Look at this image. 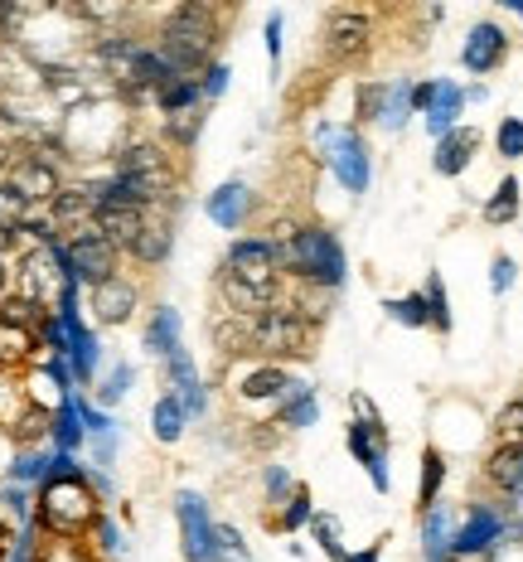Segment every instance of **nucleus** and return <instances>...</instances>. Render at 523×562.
I'll return each instance as SVG.
<instances>
[{"label":"nucleus","instance_id":"obj_8","mask_svg":"<svg viewBox=\"0 0 523 562\" xmlns=\"http://www.w3.org/2000/svg\"><path fill=\"white\" fill-rule=\"evenodd\" d=\"M374 49V20L359 15V10H334L325 20V58L330 64H359Z\"/></svg>","mask_w":523,"mask_h":562},{"label":"nucleus","instance_id":"obj_39","mask_svg":"<svg viewBox=\"0 0 523 562\" xmlns=\"http://www.w3.org/2000/svg\"><path fill=\"white\" fill-rule=\"evenodd\" d=\"M310 533H316V543H320V553H325V558H334V562L344 558L340 519H330V514H316V519H310Z\"/></svg>","mask_w":523,"mask_h":562},{"label":"nucleus","instance_id":"obj_12","mask_svg":"<svg viewBox=\"0 0 523 562\" xmlns=\"http://www.w3.org/2000/svg\"><path fill=\"white\" fill-rule=\"evenodd\" d=\"M504 538V519H499L494 509H470V519L456 529V543H451V553L456 558H485L490 548Z\"/></svg>","mask_w":523,"mask_h":562},{"label":"nucleus","instance_id":"obj_1","mask_svg":"<svg viewBox=\"0 0 523 562\" xmlns=\"http://www.w3.org/2000/svg\"><path fill=\"white\" fill-rule=\"evenodd\" d=\"M316 330L296 306H266L258 315H232L228 325H218V345L228 355H266V359H291V355H310Z\"/></svg>","mask_w":523,"mask_h":562},{"label":"nucleus","instance_id":"obj_7","mask_svg":"<svg viewBox=\"0 0 523 562\" xmlns=\"http://www.w3.org/2000/svg\"><path fill=\"white\" fill-rule=\"evenodd\" d=\"M174 524H180L184 562H214V514L200 490H180L174 495Z\"/></svg>","mask_w":523,"mask_h":562},{"label":"nucleus","instance_id":"obj_31","mask_svg":"<svg viewBox=\"0 0 523 562\" xmlns=\"http://www.w3.org/2000/svg\"><path fill=\"white\" fill-rule=\"evenodd\" d=\"M316 519V505H310V485H291V495L282 499V514H276V529L282 533H296Z\"/></svg>","mask_w":523,"mask_h":562},{"label":"nucleus","instance_id":"obj_49","mask_svg":"<svg viewBox=\"0 0 523 562\" xmlns=\"http://www.w3.org/2000/svg\"><path fill=\"white\" fill-rule=\"evenodd\" d=\"M349 403H354V417H359V427H374V431H383V413H378L374 403H368L364 393H354V397H349Z\"/></svg>","mask_w":523,"mask_h":562},{"label":"nucleus","instance_id":"obj_38","mask_svg":"<svg viewBox=\"0 0 523 562\" xmlns=\"http://www.w3.org/2000/svg\"><path fill=\"white\" fill-rule=\"evenodd\" d=\"M514 214H519V180H499L494 199L485 204V218H490V224H509Z\"/></svg>","mask_w":523,"mask_h":562},{"label":"nucleus","instance_id":"obj_13","mask_svg":"<svg viewBox=\"0 0 523 562\" xmlns=\"http://www.w3.org/2000/svg\"><path fill=\"white\" fill-rule=\"evenodd\" d=\"M166 389H170V397H180L184 403V413L190 417H200L204 413V383H200V369H194V359H190V349H174V355L166 359Z\"/></svg>","mask_w":523,"mask_h":562},{"label":"nucleus","instance_id":"obj_53","mask_svg":"<svg viewBox=\"0 0 523 562\" xmlns=\"http://www.w3.org/2000/svg\"><path fill=\"white\" fill-rule=\"evenodd\" d=\"M340 562H383V558H378V543H374V548H359V553H344Z\"/></svg>","mask_w":523,"mask_h":562},{"label":"nucleus","instance_id":"obj_58","mask_svg":"<svg viewBox=\"0 0 523 562\" xmlns=\"http://www.w3.org/2000/svg\"><path fill=\"white\" fill-rule=\"evenodd\" d=\"M514 10H519V15H523V0H514Z\"/></svg>","mask_w":523,"mask_h":562},{"label":"nucleus","instance_id":"obj_28","mask_svg":"<svg viewBox=\"0 0 523 562\" xmlns=\"http://www.w3.org/2000/svg\"><path fill=\"white\" fill-rule=\"evenodd\" d=\"M156 108L166 112V116H180V112H194V108H204L200 78H170V83L156 92Z\"/></svg>","mask_w":523,"mask_h":562},{"label":"nucleus","instance_id":"obj_30","mask_svg":"<svg viewBox=\"0 0 523 562\" xmlns=\"http://www.w3.org/2000/svg\"><path fill=\"white\" fill-rule=\"evenodd\" d=\"M88 548H92L98 558H122V553H126V533H122V524H116L107 509H102L98 519H92V529H88Z\"/></svg>","mask_w":523,"mask_h":562},{"label":"nucleus","instance_id":"obj_15","mask_svg":"<svg viewBox=\"0 0 523 562\" xmlns=\"http://www.w3.org/2000/svg\"><path fill=\"white\" fill-rule=\"evenodd\" d=\"M49 218H54V228L58 233H83L92 228V218H98V204H92V194H88V184H64L58 190V199L49 204Z\"/></svg>","mask_w":523,"mask_h":562},{"label":"nucleus","instance_id":"obj_23","mask_svg":"<svg viewBox=\"0 0 523 562\" xmlns=\"http://www.w3.org/2000/svg\"><path fill=\"white\" fill-rule=\"evenodd\" d=\"M44 475H49V451L44 447H15L10 451V465H5V480L10 485H44Z\"/></svg>","mask_w":523,"mask_h":562},{"label":"nucleus","instance_id":"obj_18","mask_svg":"<svg viewBox=\"0 0 523 562\" xmlns=\"http://www.w3.org/2000/svg\"><path fill=\"white\" fill-rule=\"evenodd\" d=\"M83 417H78V393L64 397V403H54L49 413V451H68L78 456V447H83Z\"/></svg>","mask_w":523,"mask_h":562},{"label":"nucleus","instance_id":"obj_41","mask_svg":"<svg viewBox=\"0 0 523 562\" xmlns=\"http://www.w3.org/2000/svg\"><path fill=\"white\" fill-rule=\"evenodd\" d=\"M494 146H499V156H504V160H519L523 156V122H519V116H504V122H499Z\"/></svg>","mask_w":523,"mask_h":562},{"label":"nucleus","instance_id":"obj_25","mask_svg":"<svg viewBox=\"0 0 523 562\" xmlns=\"http://www.w3.org/2000/svg\"><path fill=\"white\" fill-rule=\"evenodd\" d=\"M490 480L499 490H509V495H523V441H509V447H499L490 456Z\"/></svg>","mask_w":523,"mask_h":562},{"label":"nucleus","instance_id":"obj_44","mask_svg":"<svg viewBox=\"0 0 523 562\" xmlns=\"http://www.w3.org/2000/svg\"><path fill=\"white\" fill-rule=\"evenodd\" d=\"M383 108H388V88L383 83H364L359 88V122H383Z\"/></svg>","mask_w":523,"mask_h":562},{"label":"nucleus","instance_id":"obj_24","mask_svg":"<svg viewBox=\"0 0 523 562\" xmlns=\"http://www.w3.org/2000/svg\"><path fill=\"white\" fill-rule=\"evenodd\" d=\"M422 553H427V562H461L456 553H451V543H456V529H451V514H441V509H432L422 519Z\"/></svg>","mask_w":523,"mask_h":562},{"label":"nucleus","instance_id":"obj_55","mask_svg":"<svg viewBox=\"0 0 523 562\" xmlns=\"http://www.w3.org/2000/svg\"><path fill=\"white\" fill-rule=\"evenodd\" d=\"M10 160H15V150H10V146H5V140H0V175H5V170H10Z\"/></svg>","mask_w":523,"mask_h":562},{"label":"nucleus","instance_id":"obj_21","mask_svg":"<svg viewBox=\"0 0 523 562\" xmlns=\"http://www.w3.org/2000/svg\"><path fill=\"white\" fill-rule=\"evenodd\" d=\"M475 146H480V136L470 132V126H456L451 136H441L436 140V175H461L465 166H470V156H475Z\"/></svg>","mask_w":523,"mask_h":562},{"label":"nucleus","instance_id":"obj_50","mask_svg":"<svg viewBox=\"0 0 523 562\" xmlns=\"http://www.w3.org/2000/svg\"><path fill=\"white\" fill-rule=\"evenodd\" d=\"M282 10H272V15H266V54L272 58H282Z\"/></svg>","mask_w":523,"mask_h":562},{"label":"nucleus","instance_id":"obj_45","mask_svg":"<svg viewBox=\"0 0 523 562\" xmlns=\"http://www.w3.org/2000/svg\"><path fill=\"white\" fill-rule=\"evenodd\" d=\"M228 78H232V68L228 64H208L204 74H200V92H204V102H218L228 92Z\"/></svg>","mask_w":523,"mask_h":562},{"label":"nucleus","instance_id":"obj_46","mask_svg":"<svg viewBox=\"0 0 523 562\" xmlns=\"http://www.w3.org/2000/svg\"><path fill=\"white\" fill-rule=\"evenodd\" d=\"M407 112H412V83H402V88H393V92H388V108H383V126H402V122H407Z\"/></svg>","mask_w":523,"mask_h":562},{"label":"nucleus","instance_id":"obj_19","mask_svg":"<svg viewBox=\"0 0 523 562\" xmlns=\"http://www.w3.org/2000/svg\"><path fill=\"white\" fill-rule=\"evenodd\" d=\"M286 389H291V379L276 364H252L238 379V397H248V403H276V397H286Z\"/></svg>","mask_w":523,"mask_h":562},{"label":"nucleus","instance_id":"obj_47","mask_svg":"<svg viewBox=\"0 0 523 562\" xmlns=\"http://www.w3.org/2000/svg\"><path fill=\"white\" fill-rule=\"evenodd\" d=\"M83 475H88V465H78V456L49 451V475L44 480H83Z\"/></svg>","mask_w":523,"mask_h":562},{"label":"nucleus","instance_id":"obj_43","mask_svg":"<svg viewBox=\"0 0 523 562\" xmlns=\"http://www.w3.org/2000/svg\"><path fill=\"white\" fill-rule=\"evenodd\" d=\"M422 296H427V315H432V325H436L441 335H446V330H451V311H446V286H441V277L427 281Z\"/></svg>","mask_w":523,"mask_h":562},{"label":"nucleus","instance_id":"obj_11","mask_svg":"<svg viewBox=\"0 0 523 562\" xmlns=\"http://www.w3.org/2000/svg\"><path fill=\"white\" fill-rule=\"evenodd\" d=\"M349 451H354V461L368 471L378 495H388V431H374V427L349 422Z\"/></svg>","mask_w":523,"mask_h":562},{"label":"nucleus","instance_id":"obj_26","mask_svg":"<svg viewBox=\"0 0 523 562\" xmlns=\"http://www.w3.org/2000/svg\"><path fill=\"white\" fill-rule=\"evenodd\" d=\"M461 108H465V92L456 83H436V98H432V108H427V126H432L436 136H451Z\"/></svg>","mask_w":523,"mask_h":562},{"label":"nucleus","instance_id":"obj_29","mask_svg":"<svg viewBox=\"0 0 523 562\" xmlns=\"http://www.w3.org/2000/svg\"><path fill=\"white\" fill-rule=\"evenodd\" d=\"M49 413L54 407H25V413L15 417V427H10V447H39V441H49Z\"/></svg>","mask_w":523,"mask_h":562},{"label":"nucleus","instance_id":"obj_36","mask_svg":"<svg viewBox=\"0 0 523 562\" xmlns=\"http://www.w3.org/2000/svg\"><path fill=\"white\" fill-rule=\"evenodd\" d=\"M200 132H204V108L180 112V116H166V140H170V146L190 150L194 140H200Z\"/></svg>","mask_w":523,"mask_h":562},{"label":"nucleus","instance_id":"obj_48","mask_svg":"<svg viewBox=\"0 0 523 562\" xmlns=\"http://www.w3.org/2000/svg\"><path fill=\"white\" fill-rule=\"evenodd\" d=\"M262 485H266V499H272V505H282V499L291 495V475L282 471V465H266Z\"/></svg>","mask_w":523,"mask_h":562},{"label":"nucleus","instance_id":"obj_35","mask_svg":"<svg viewBox=\"0 0 523 562\" xmlns=\"http://www.w3.org/2000/svg\"><path fill=\"white\" fill-rule=\"evenodd\" d=\"M132 383H136V369H132V364H112V369H107V379L98 383V407H102V413L122 403V397L132 393Z\"/></svg>","mask_w":523,"mask_h":562},{"label":"nucleus","instance_id":"obj_27","mask_svg":"<svg viewBox=\"0 0 523 562\" xmlns=\"http://www.w3.org/2000/svg\"><path fill=\"white\" fill-rule=\"evenodd\" d=\"M320 417V403H316V389L310 383H291L286 397H282V427H316Z\"/></svg>","mask_w":523,"mask_h":562},{"label":"nucleus","instance_id":"obj_52","mask_svg":"<svg viewBox=\"0 0 523 562\" xmlns=\"http://www.w3.org/2000/svg\"><path fill=\"white\" fill-rule=\"evenodd\" d=\"M432 98H436V83H417V88H412V108H417V112L432 108Z\"/></svg>","mask_w":523,"mask_h":562},{"label":"nucleus","instance_id":"obj_14","mask_svg":"<svg viewBox=\"0 0 523 562\" xmlns=\"http://www.w3.org/2000/svg\"><path fill=\"white\" fill-rule=\"evenodd\" d=\"M504 54H509V34L499 25H490V20H480V25L470 30V40H465V49H461L470 74H494V68L504 64Z\"/></svg>","mask_w":523,"mask_h":562},{"label":"nucleus","instance_id":"obj_22","mask_svg":"<svg viewBox=\"0 0 523 562\" xmlns=\"http://www.w3.org/2000/svg\"><path fill=\"white\" fill-rule=\"evenodd\" d=\"M184 427H190V413H184L180 397L160 393L156 407H150V431H156V441H166V447H174V441L184 437Z\"/></svg>","mask_w":523,"mask_h":562},{"label":"nucleus","instance_id":"obj_56","mask_svg":"<svg viewBox=\"0 0 523 562\" xmlns=\"http://www.w3.org/2000/svg\"><path fill=\"white\" fill-rule=\"evenodd\" d=\"M10 538H15V529H5V524H0V562H5V548H10Z\"/></svg>","mask_w":523,"mask_h":562},{"label":"nucleus","instance_id":"obj_10","mask_svg":"<svg viewBox=\"0 0 523 562\" xmlns=\"http://www.w3.org/2000/svg\"><path fill=\"white\" fill-rule=\"evenodd\" d=\"M136 306H141V291H136V281H126L122 272L88 291V311L98 325H126L136 315Z\"/></svg>","mask_w":523,"mask_h":562},{"label":"nucleus","instance_id":"obj_32","mask_svg":"<svg viewBox=\"0 0 523 562\" xmlns=\"http://www.w3.org/2000/svg\"><path fill=\"white\" fill-rule=\"evenodd\" d=\"M39 562H102L83 538H44L39 533Z\"/></svg>","mask_w":523,"mask_h":562},{"label":"nucleus","instance_id":"obj_20","mask_svg":"<svg viewBox=\"0 0 523 562\" xmlns=\"http://www.w3.org/2000/svg\"><path fill=\"white\" fill-rule=\"evenodd\" d=\"M34 355H39V335L25 330V325L0 321V369L15 373V369L34 364Z\"/></svg>","mask_w":523,"mask_h":562},{"label":"nucleus","instance_id":"obj_5","mask_svg":"<svg viewBox=\"0 0 523 562\" xmlns=\"http://www.w3.org/2000/svg\"><path fill=\"white\" fill-rule=\"evenodd\" d=\"M102 514V499L83 480H44L34 495V529L44 538H83Z\"/></svg>","mask_w":523,"mask_h":562},{"label":"nucleus","instance_id":"obj_34","mask_svg":"<svg viewBox=\"0 0 523 562\" xmlns=\"http://www.w3.org/2000/svg\"><path fill=\"white\" fill-rule=\"evenodd\" d=\"M25 407H34V397H30V393L15 383V373H5V369H0V427L10 431V427H15V417L25 413Z\"/></svg>","mask_w":523,"mask_h":562},{"label":"nucleus","instance_id":"obj_51","mask_svg":"<svg viewBox=\"0 0 523 562\" xmlns=\"http://www.w3.org/2000/svg\"><path fill=\"white\" fill-rule=\"evenodd\" d=\"M514 272H519V267L509 262V257H494V291H509V286H514Z\"/></svg>","mask_w":523,"mask_h":562},{"label":"nucleus","instance_id":"obj_37","mask_svg":"<svg viewBox=\"0 0 523 562\" xmlns=\"http://www.w3.org/2000/svg\"><path fill=\"white\" fill-rule=\"evenodd\" d=\"M214 562H252L248 543L232 524H214Z\"/></svg>","mask_w":523,"mask_h":562},{"label":"nucleus","instance_id":"obj_40","mask_svg":"<svg viewBox=\"0 0 523 562\" xmlns=\"http://www.w3.org/2000/svg\"><path fill=\"white\" fill-rule=\"evenodd\" d=\"M388 315L398 325H432V315H427V296H398V301H388Z\"/></svg>","mask_w":523,"mask_h":562},{"label":"nucleus","instance_id":"obj_4","mask_svg":"<svg viewBox=\"0 0 523 562\" xmlns=\"http://www.w3.org/2000/svg\"><path fill=\"white\" fill-rule=\"evenodd\" d=\"M214 44H218V10L190 0V5H174L166 15L156 54L166 58L174 78H200L214 64Z\"/></svg>","mask_w":523,"mask_h":562},{"label":"nucleus","instance_id":"obj_9","mask_svg":"<svg viewBox=\"0 0 523 562\" xmlns=\"http://www.w3.org/2000/svg\"><path fill=\"white\" fill-rule=\"evenodd\" d=\"M325 140V160H330V170L340 175V184L349 194H364L368 190V150L359 132H320Z\"/></svg>","mask_w":523,"mask_h":562},{"label":"nucleus","instance_id":"obj_33","mask_svg":"<svg viewBox=\"0 0 523 562\" xmlns=\"http://www.w3.org/2000/svg\"><path fill=\"white\" fill-rule=\"evenodd\" d=\"M441 480H446V461H441L436 447L422 451V490H417V499H422V514L436 509V495H441Z\"/></svg>","mask_w":523,"mask_h":562},{"label":"nucleus","instance_id":"obj_57","mask_svg":"<svg viewBox=\"0 0 523 562\" xmlns=\"http://www.w3.org/2000/svg\"><path fill=\"white\" fill-rule=\"evenodd\" d=\"M5 286H10V267H5V257H0V296H5Z\"/></svg>","mask_w":523,"mask_h":562},{"label":"nucleus","instance_id":"obj_6","mask_svg":"<svg viewBox=\"0 0 523 562\" xmlns=\"http://www.w3.org/2000/svg\"><path fill=\"white\" fill-rule=\"evenodd\" d=\"M0 184L25 209H49L58 190H64V166H58V156H49V150H20L10 160V170L0 175Z\"/></svg>","mask_w":523,"mask_h":562},{"label":"nucleus","instance_id":"obj_16","mask_svg":"<svg viewBox=\"0 0 523 562\" xmlns=\"http://www.w3.org/2000/svg\"><path fill=\"white\" fill-rule=\"evenodd\" d=\"M204 209L224 233H238L242 224H248V214H252V190L242 180H228V184H218V190L208 194Z\"/></svg>","mask_w":523,"mask_h":562},{"label":"nucleus","instance_id":"obj_3","mask_svg":"<svg viewBox=\"0 0 523 562\" xmlns=\"http://www.w3.org/2000/svg\"><path fill=\"white\" fill-rule=\"evenodd\" d=\"M276 252V267L291 272L306 286H320V291H340L344 286V248L330 228L320 224H306V228H276V238H266Z\"/></svg>","mask_w":523,"mask_h":562},{"label":"nucleus","instance_id":"obj_2","mask_svg":"<svg viewBox=\"0 0 523 562\" xmlns=\"http://www.w3.org/2000/svg\"><path fill=\"white\" fill-rule=\"evenodd\" d=\"M224 301L232 315H258L272 306L276 286H282V267L266 238H238L224 257V272H218Z\"/></svg>","mask_w":523,"mask_h":562},{"label":"nucleus","instance_id":"obj_54","mask_svg":"<svg viewBox=\"0 0 523 562\" xmlns=\"http://www.w3.org/2000/svg\"><path fill=\"white\" fill-rule=\"evenodd\" d=\"M10 451H15V447H10V431L0 427V475H5V465H10Z\"/></svg>","mask_w":523,"mask_h":562},{"label":"nucleus","instance_id":"obj_17","mask_svg":"<svg viewBox=\"0 0 523 562\" xmlns=\"http://www.w3.org/2000/svg\"><path fill=\"white\" fill-rule=\"evenodd\" d=\"M180 311L174 306H156L150 311V321H146V330H141V349L146 355H156V359H170L174 349H180Z\"/></svg>","mask_w":523,"mask_h":562},{"label":"nucleus","instance_id":"obj_42","mask_svg":"<svg viewBox=\"0 0 523 562\" xmlns=\"http://www.w3.org/2000/svg\"><path fill=\"white\" fill-rule=\"evenodd\" d=\"M5 562H39V529H15V538H10L5 548Z\"/></svg>","mask_w":523,"mask_h":562}]
</instances>
